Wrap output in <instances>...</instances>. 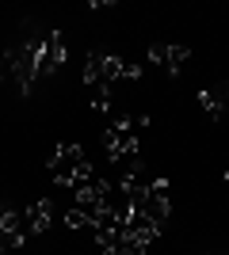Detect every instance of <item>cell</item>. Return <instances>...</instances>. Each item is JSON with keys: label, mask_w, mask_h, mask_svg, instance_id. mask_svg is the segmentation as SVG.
Returning <instances> with one entry per match:
<instances>
[{"label": "cell", "mask_w": 229, "mask_h": 255, "mask_svg": "<svg viewBox=\"0 0 229 255\" xmlns=\"http://www.w3.org/2000/svg\"><path fill=\"white\" fill-rule=\"evenodd\" d=\"M69 61V46H65V34L54 31V34H46V46H42V76L57 73L61 65Z\"/></svg>", "instance_id": "5"}, {"label": "cell", "mask_w": 229, "mask_h": 255, "mask_svg": "<svg viewBox=\"0 0 229 255\" xmlns=\"http://www.w3.org/2000/svg\"><path fill=\"white\" fill-rule=\"evenodd\" d=\"M103 152H107L111 164H130V160H138V152H142V137H134V133H126L122 126H111L103 129Z\"/></svg>", "instance_id": "2"}, {"label": "cell", "mask_w": 229, "mask_h": 255, "mask_svg": "<svg viewBox=\"0 0 229 255\" xmlns=\"http://www.w3.org/2000/svg\"><path fill=\"white\" fill-rule=\"evenodd\" d=\"M50 175H54V183H61L69 194H76L88 179H96V171H92L84 149H80L76 141H65V145L54 149V156H50Z\"/></svg>", "instance_id": "1"}, {"label": "cell", "mask_w": 229, "mask_h": 255, "mask_svg": "<svg viewBox=\"0 0 229 255\" xmlns=\"http://www.w3.org/2000/svg\"><path fill=\"white\" fill-rule=\"evenodd\" d=\"M226 255H229V252H226Z\"/></svg>", "instance_id": "11"}, {"label": "cell", "mask_w": 229, "mask_h": 255, "mask_svg": "<svg viewBox=\"0 0 229 255\" xmlns=\"http://www.w3.org/2000/svg\"><path fill=\"white\" fill-rule=\"evenodd\" d=\"M207 255H214V252H207Z\"/></svg>", "instance_id": "10"}, {"label": "cell", "mask_w": 229, "mask_h": 255, "mask_svg": "<svg viewBox=\"0 0 229 255\" xmlns=\"http://www.w3.org/2000/svg\"><path fill=\"white\" fill-rule=\"evenodd\" d=\"M191 57V46L187 42H153L149 46V65L153 69H161V73H180Z\"/></svg>", "instance_id": "3"}, {"label": "cell", "mask_w": 229, "mask_h": 255, "mask_svg": "<svg viewBox=\"0 0 229 255\" xmlns=\"http://www.w3.org/2000/svg\"><path fill=\"white\" fill-rule=\"evenodd\" d=\"M142 80V65H122V84H138Z\"/></svg>", "instance_id": "8"}, {"label": "cell", "mask_w": 229, "mask_h": 255, "mask_svg": "<svg viewBox=\"0 0 229 255\" xmlns=\"http://www.w3.org/2000/svg\"><path fill=\"white\" fill-rule=\"evenodd\" d=\"M103 61H107V50H88L84 53V84L96 88L103 80Z\"/></svg>", "instance_id": "7"}, {"label": "cell", "mask_w": 229, "mask_h": 255, "mask_svg": "<svg viewBox=\"0 0 229 255\" xmlns=\"http://www.w3.org/2000/svg\"><path fill=\"white\" fill-rule=\"evenodd\" d=\"M226 183H229V171H226Z\"/></svg>", "instance_id": "9"}, {"label": "cell", "mask_w": 229, "mask_h": 255, "mask_svg": "<svg viewBox=\"0 0 229 255\" xmlns=\"http://www.w3.org/2000/svg\"><path fill=\"white\" fill-rule=\"evenodd\" d=\"M199 103H203L210 122H222V118H226V107H229V80L226 84H214V88H203V92H199Z\"/></svg>", "instance_id": "6"}, {"label": "cell", "mask_w": 229, "mask_h": 255, "mask_svg": "<svg viewBox=\"0 0 229 255\" xmlns=\"http://www.w3.org/2000/svg\"><path fill=\"white\" fill-rule=\"evenodd\" d=\"M50 225H54V198H38L23 210V229H27V240L31 236H42L50 233Z\"/></svg>", "instance_id": "4"}]
</instances>
